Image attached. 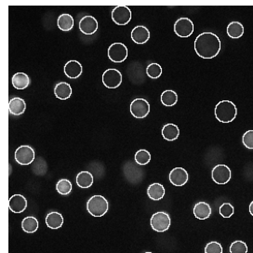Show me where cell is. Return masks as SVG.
<instances>
[{"instance_id":"37","label":"cell","mask_w":253,"mask_h":253,"mask_svg":"<svg viewBox=\"0 0 253 253\" xmlns=\"http://www.w3.org/2000/svg\"></svg>"},{"instance_id":"10","label":"cell","mask_w":253,"mask_h":253,"mask_svg":"<svg viewBox=\"0 0 253 253\" xmlns=\"http://www.w3.org/2000/svg\"><path fill=\"white\" fill-rule=\"evenodd\" d=\"M174 32L180 37H189L193 34V24L189 18H180L174 24Z\"/></svg>"},{"instance_id":"4","label":"cell","mask_w":253,"mask_h":253,"mask_svg":"<svg viewBox=\"0 0 253 253\" xmlns=\"http://www.w3.org/2000/svg\"><path fill=\"white\" fill-rule=\"evenodd\" d=\"M150 223L153 230L158 233H163L169 230L171 224V220L168 213L164 211H158L152 216Z\"/></svg>"},{"instance_id":"25","label":"cell","mask_w":253,"mask_h":253,"mask_svg":"<svg viewBox=\"0 0 253 253\" xmlns=\"http://www.w3.org/2000/svg\"><path fill=\"white\" fill-rule=\"evenodd\" d=\"M57 24L61 31L64 32L71 31L74 27V18L70 14H66V13L61 14L58 18Z\"/></svg>"},{"instance_id":"23","label":"cell","mask_w":253,"mask_h":253,"mask_svg":"<svg viewBox=\"0 0 253 253\" xmlns=\"http://www.w3.org/2000/svg\"><path fill=\"white\" fill-rule=\"evenodd\" d=\"M147 194L152 200H160L165 195V188L160 183H153L147 189Z\"/></svg>"},{"instance_id":"12","label":"cell","mask_w":253,"mask_h":253,"mask_svg":"<svg viewBox=\"0 0 253 253\" xmlns=\"http://www.w3.org/2000/svg\"><path fill=\"white\" fill-rule=\"evenodd\" d=\"M169 181L174 186H183L188 181V173L183 168H175L169 173Z\"/></svg>"},{"instance_id":"22","label":"cell","mask_w":253,"mask_h":253,"mask_svg":"<svg viewBox=\"0 0 253 253\" xmlns=\"http://www.w3.org/2000/svg\"><path fill=\"white\" fill-rule=\"evenodd\" d=\"M180 135V130L175 124H167L162 129V136L165 140L172 142L178 139Z\"/></svg>"},{"instance_id":"9","label":"cell","mask_w":253,"mask_h":253,"mask_svg":"<svg viewBox=\"0 0 253 253\" xmlns=\"http://www.w3.org/2000/svg\"><path fill=\"white\" fill-rule=\"evenodd\" d=\"M128 48L123 43H114L108 48V57L114 62H122L127 59Z\"/></svg>"},{"instance_id":"27","label":"cell","mask_w":253,"mask_h":253,"mask_svg":"<svg viewBox=\"0 0 253 253\" xmlns=\"http://www.w3.org/2000/svg\"><path fill=\"white\" fill-rule=\"evenodd\" d=\"M178 102V95L174 90L168 89L161 94V103L165 106H174Z\"/></svg>"},{"instance_id":"11","label":"cell","mask_w":253,"mask_h":253,"mask_svg":"<svg viewBox=\"0 0 253 253\" xmlns=\"http://www.w3.org/2000/svg\"><path fill=\"white\" fill-rule=\"evenodd\" d=\"M231 169L226 165H216L211 171L212 180L218 184L227 183L231 180Z\"/></svg>"},{"instance_id":"19","label":"cell","mask_w":253,"mask_h":253,"mask_svg":"<svg viewBox=\"0 0 253 253\" xmlns=\"http://www.w3.org/2000/svg\"><path fill=\"white\" fill-rule=\"evenodd\" d=\"M45 222H46V224L48 228L54 230L59 229L63 224V217L59 212L52 211L46 216Z\"/></svg>"},{"instance_id":"34","label":"cell","mask_w":253,"mask_h":253,"mask_svg":"<svg viewBox=\"0 0 253 253\" xmlns=\"http://www.w3.org/2000/svg\"><path fill=\"white\" fill-rule=\"evenodd\" d=\"M223 247L219 242L211 241L206 245L205 253H223Z\"/></svg>"},{"instance_id":"21","label":"cell","mask_w":253,"mask_h":253,"mask_svg":"<svg viewBox=\"0 0 253 253\" xmlns=\"http://www.w3.org/2000/svg\"><path fill=\"white\" fill-rule=\"evenodd\" d=\"M54 94L60 100H67L72 95V88L67 82H60L55 86Z\"/></svg>"},{"instance_id":"30","label":"cell","mask_w":253,"mask_h":253,"mask_svg":"<svg viewBox=\"0 0 253 253\" xmlns=\"http://www.w3.org/2000/svg\"><path fill=\"white\" fill-rule=\"evenodd\" d=\"M56 189L58 193L62 195H67L72 191V183L67 179H61L57 182Z\"/></svg>"},{"instance_id":"7","label":"cell","mask_w":253,"mask_h":253,"mask_svg":"<svg viewBox=\"0 0 253 253\" xmlns=\"http://www.w3.org/2000/svg\"><path fill=\"white\" fill-rule=\"evenodd\" d=\"M112 20L118 25H126L132 20V12L127 6H118L112 11Z\"/></svg>"},{"instance_id":"31","label":"cell","mask_w":253,"mask_h":253,"mask_svg":"<svg viewBox=\"0 0 253 253\" xmlns=\"http://www.w3.org/2000/svg\"><path fill=\"white\" fill-rule=\"evenodd\" d=\"M146 74L150 78L157 79L162 74V67L156 62L150 63L146 68Z\"/></svg>"},{"instance_id":"3","label":"cell","mask_w":253,"mask_h":253,"mask_svg":"<svg viewBox=\"0 0 253 253\" xmlns=\"http://www.w3.org/2000/svg\"><path fill=\"white\" fill-rule=\"evenodd\" d=\"M108 201L101 194L91 196L87 203V210L93 217L104 216L108 211Z\"/></svg>"},{"instance_id":"15","label":"cell","mask_w":253,"mask_h":253,"mask_svg":"<svg viewBox=\"0 0 253 253\" xmlns=\"http://www.w3.org/2000/svg\"><path fill=\"white\" fill-rule=\"evenodd\" d=\"M82 72H83V67L81 63L77 60H69L64 65V74L67 77L71 79L79 77L82 74Z\"/></svg>"},{"instance_id":"20","label":"cell","mask_w":253,"mask_h":253,"mask_svg":"<svg viewBox=\"0 0 253 253\" xmlns=\"http://www.w3.org/2000/svg\"><path fill=\"white\" fill-rule=\"evenodd\" d=\"M12 85L16 89L23 90L30 84V77L24 73H16L12 76Z\"/></svg>"},{"instance_id":"33","label":"cell","mask_w":253,"mask_h":253,"mask_svg":"<svg viewBox=\"0 0 253 253\" xmlns=\"http://www.w3.org/2000/svg\"><path fill=\"white\" fill-rule=\"evenodd\" d=\"M220 215L223 218H230L235 213V208L230 203H223L220 207Z\"/></svg>"},{"instance_id":"16","label":"cell","mask_w":253,"mask_h":253,"mask_svg":"<svg viewBox=\"0 0 253 253\" xmlns=\"http://www.w3.org/2000/svg\"><path fill=\"white\" fill-rule=\"evenodd\" d=\"M150 38L149 30L143 25H138L134 27L132 31V39L136 44H145Z\"/></svg>"},{"instance_id":"28","label":"cell","mask_w":253,"mask_h":253,"mask_svg":"<svg viewBox=\"0 0 253 253\" xmlns=\"http://www.w3.org/2000/svg\"><path fill=\"white\" fill-rule=\"evenodd\" d=\"M38 221L37 219L32 216L29 217H25L23 222H22V228L24 230L25 233L28 234H32L36 232V230L38 229Z\"/></svg>"},{"instance_id":"1","label":"cell","mask_w":253,"mask_h":253,"mask_svg":"<svg viewBox=\"0 0 253 253\" xmlns=\"http://www.w3.org/2000/svg\"><path fill=\"white\" fill-rule=\"evenodd\" d=\"M193 47L199 57L203 59H212L219 54L222 43L215 34L205 32L195 38Z\"/></svg>"},{"instance_id":"26","label":"cell","mask_w":253,"mask_h":253,"mask_svg":"<svg viewBox=\"0 0 253 253\" xmlns=\"http://www.w3.org/2000/svg\"><path fill=\"white\" fill-rule=\"evenodd\" d=\"M226 31L231 38H240L244 35V26L239 22H231L227 26Z\"/></svg>"},{"instance_id":"13","label":"cell","mask_w":253,"mask_h":253,"mask_svg":"<svg viewBox=\"0 0 253 253\" xmlns=\"http://www.w3.org/2000/svg\"><path fill=\"white\" fill-rule=\"evenodd\" d=\"M79 30L85 35H93L98 30V22L93 16H84L79 22Z\"/></svg>"},{"instance_id":"17","label":"cell","mask_w":253,"mask_h":253,"mask_svg":"<svg viewBox=\"0 0 253 253\" xmlns=\"http://www.w3.org/2000/svg\"><path fill=\"white\" fill-rule=\"evenodd\" d=\"M26 109V104L22 98H12L9 103V111L13 116L23 115Z\"/></svg>"},{"instance_id":"8","label":"cell","mask_w":253,"mask_h":253,"mask_svg":"<svg viewBox=\"0 0 253 253\" xmlns=\"http://www.w3.org/2000/svg\"><path fill=\"white\" fill-rule=\"evenodd\" d=\"M103 83L108 89H117L122 83V74L115 68L107 69L103 74Z\"/></svg>"},{"instance_id":"32","label":"cell","mask_w":253,"mask_h":253,"mask_svg":"<svg viewBox=\"0 0 253 253\" xmlns=\"http://www.w3.org/2000/svg\"><path fill=\"white\" fill-rule=\"evenodd\" d=\"M230 253H248V246L241 240L234 241L230 246Z\"/></svg>"},{"instance_id":"14","label":"cell","mask_w":253,"mask_h":253,"mask_svg":"<svg viewBox=\"0 0 253 253\" xmlns=\"http://www.w3.org/2000/svg\"><path fill=\"white\" fill-rule=\"evenodd\" d=\"M10 209L14 213H22L27 208V200L22 194H13L9 200Z\"/></svg>"},{"instance_id":"29","label":"cell","mask_w":253,"mask_h":253,"mask_svg":"<svg viewBox=\"0 0 253 253\" xmlns=\"http://www.w3.org/2000/svg\"><path fill=\"white\" fill-rule=\"evenodd\" d=\"M135 162L138 164V165H141V166H145L147 165L150 160H151V154L145 149H141L139 151L136 152L135 154Z\"/></svg>"},{"instance_id":"6","label":"cell","mask_w":253,"mask_h":253,"mask_svg":"<svg viewBox=\"0 0 253 253\" xmlns=\"http://www.w3.org/2000/svg\"><path fill=\"white\" fill-rule=\"evenodd\" d=\"M131 113L136 119H145L150 113V104L143 98L135 99L131 104Z\"/></svg>"},{"instance_id":"18","label":"cell","mask_w":253,"mask_h":253,"mask_svg":"<svg viewBox=\"0 0 253 253\" xmlns=\"http://www.w3.org/2000/svg\"><path fill=\"white\" fill-rule=\"evenodd\" d=\"M193 215L199 220H206L211 215V208L207 202H198L193 207Z\"/></svg>"},{"instance_id":"5","label":"cell","mask_w":253,"mask_h":253,"mask_svg":"<svg viewBox=\"0 0 253 253\" xmlns=\"http://www.w3.org/2000/svg\"><path fill=\"white\" fill-rule=\"evenodd\" d=\"M15 161L23 166H27L35 160V151L29 145H22L15 151Z\"/></svg>"},{"instance_id":"2","label":"cell","mask_w":253,"mask_h":253,"mask_svg":"<svg viewBox=\"0 0 253 253\" xmlns=\"http://www.w3.org/2000/svg\"><path fill=\"white\" fill-rule=\"evenodd\" d=\"M238 115V108L231 101H222L215 107V117L222 123H230L235 120Z\"/></svg>"},{"instance_id":"36","label":"cell","mask_w":253,"mask_h":253,"mask_svg":"<svg viewBox=\"0 0 253 253\" xmlns=\"http://www.w3.org/2000/svg\"><path fill=\"white\" fill-rule=\"evenodd\" d=\"M250 212H251V214L253 216V201L250 204Z\"/></svg>"},{"instance_id":"35","label":"cell","mask_w":253,"mask_h":253,"mask_svg":"<svg viewBox=\"0 0 253 253\" xmlns=\"http://www.w3.org/2000/svg\"><path fill=\"white\" fill-rule=\"evenodd\" d=\"M244 146L250 150H253V130H250L244 133L242 138Z\"/></svg>"},{"instance_id":"24","label":"cell","mask_w":253,"mask_h":253,"mask_svg":"<svg viewBox=\"0 0 253 253\" xmlns=\"http://www.w3.org/2000/svg\"><path fill=\"white\" fill-rule=\"evenodd\" d=\"M76 184L80 188H89L93 184V176L89 171H81L76 176Z\"/></svg>"}]
</instances>
